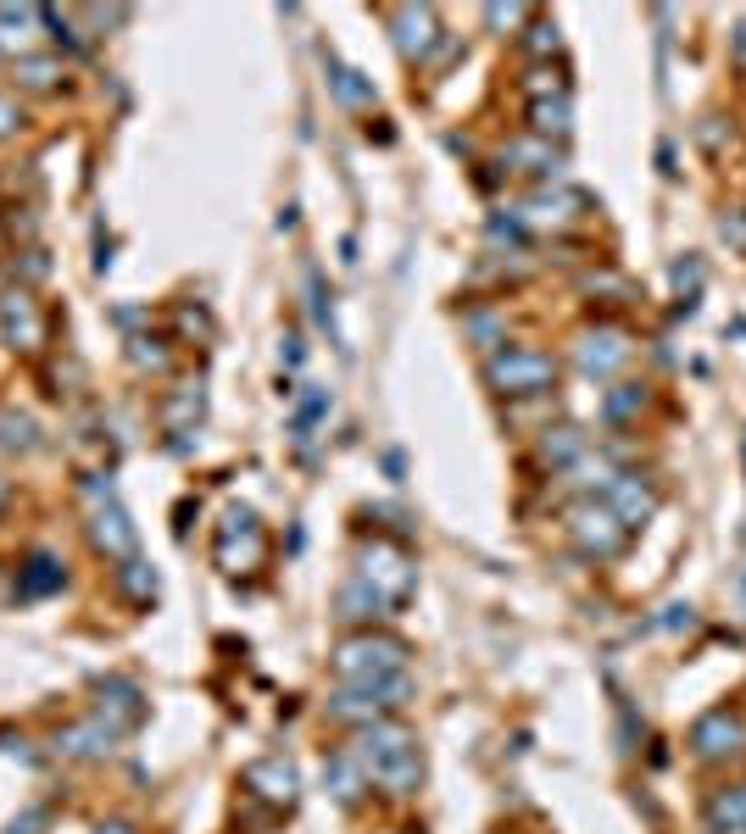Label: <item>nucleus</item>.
<instances>
[{
    "label": "nucleus",
    "instance_id": "nucleus-1",
    "mask_svg": "<svg viewBox=\"0 0 746 834\" xmlns=\"http://www.w3.org/2000/svg\"><path fill=\"white\" fill-rule=\"evenodd\" d=\"M574 539H580L590 557H613L624 539H630V528H624V518H619L613 507H596V501H590V507L574 512Z\"/></svg>",
    "mask_w": 746,
    "mask_h": 834
},
{
    "label": "nucleus",
    "instance_id": "nucleus-3",
    "mask_svg": "<svg viewBox=\"0 0 746 834\" xmlns=\"http://www.w3.org/2000/svg\"><path fill=\"white\" fill-rule=\"evenodd\" d=\"M741 740H746V729H741V718H730V712H708L703 723L691 729L696 757H730V751H741Z\"/></svg>",
    "mask_w": 746,
    "mask_h": 834
},
{
    "label": "nucleus",
    "instance_id": "nucleus-2",
    "mask_svg": "<svg viewBox=\"0 0 746 834\" xmlns=\"http://www.w3.org/2000/svg\"><path fill=\"white\" fill-rule=\"evenodd\" d=\"M551 357L546 351H512V357H501L496 368H490V378L501 384V389H512V396H530V389H546L551 384Z\"/></svg>",
    "mask_w": 746,
    "mask_h": 834
},
{
    "label": "nucleus",
    "instance_id": "nucleus-4",
    "mask_svg": "<svg viewBox=\"0 0 746 834\" xmlns=\"http://www.w3.org/2000/svg\"><path fill=\"white\" fill-rule=\"evenodd\" d=\"M619 362H630V339H624L619 328L585 334V346H580V368H585V373H613Z\"/></svg>",
    "mask_w": 746,
    "mask_h": 834
},
{
    "label": "nucleus",
    "instance_id": "nucleus-5",
    "mask_svg": "<svg viewBox=\"0 0 746 834\" xmlns=\"http://www.w3.org/2000/svg\"><path fill=\"white\" fill-rule=\"evenodd\" d=\"M613 496L624 501V528H635L646 512H651V489L635 478V473H624V478H613Z\"/></svg>",
    "mask_w": 746,
    "mask_h": 834
},
{
    "label": "nucleus",
    "instance_id": "nucleus-7",
    "mask_svg": "<svg viewBox=\"0 0 746 834\" xmlns=\"http://www.w3.org/2000/svg\"><path fill=\"white\" fill-rule=\"evenodd\" d=\"M535 117H540L535 128H546V134L557 128V134H563V128H569V101H557V107H535Z\"/></svg>",
    "mask_w": 746,
    "mask_h": 834
},
{
    "label": "nucleus",
    "instance_id": "nucleus-6",
    "mask_svg": "<svg viewBox=\"0 0 746 834\" xmlns=\"http://www.w3.org/2000/svg\"><path fill=\"white\" fill-rule=\"evenodd\" d=\"M713 818H719V823H746V784H741L735 796L724 791V796L713 801Z\"/></svg>",
    "mask_w": 746,
    "mask_h": 834
},
{
    "label": "nucleus",
    "instance_id": "nucleus-8",
    "mask_svg": "<svg viewBox=\"0 0 746 834\" xmlns=\"http://www.w3.org/2000/svg\"><path fill=\"white\" fill-rule=\"evenodd\" d=\"M741 590H746V562H741Z\"/></svg>",
    "mask_w": 746,
    "mask_h": 834
}]
</instances>
